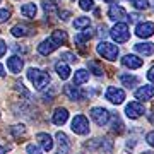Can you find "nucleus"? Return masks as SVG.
<instances>
[{
  "label": "nucleus",
  "instance_id": "f257e3e1",
  "mask_svg": "<svg viewBox=\"0 0 154 154\" xmlns=\"http://www.w3.org/2000/svg\"><path fill=\"white\" fill-rule=\"evenodd\" d=\"M28 79L33 82V86L38 89V91L45 89L50 84V75L46 74V72L39 70V69H29L28 70Z\"/></svg>",
  "mask_w": 154,
  "mask_h": 154
},
{
  "label": "nucleus",
  "instance_id": "f03ea898",
  "mask_svg": "<svg viewBox=\"0 0 154 154\" xmlns=\"http://www.w3.org/2000/svg\"><path fill=\"white\" fill-rule=\"evenodd\" d=\"M96 51H98L103 58H106V60H110V62L116 60V57H118V53H120L118 46L113 45V43H108V41H101V43L98 45Z\"/></svg>",
  "mask_w": 154,
  "mask_h": 154
},
{
  "label": "nucleus",
  "instance_id": "7ed1b4c3",
  "mask_svg": "<svg viewBox=\"0 0 154 154\" xmlns=\"http://www.w3.org/2000/svg\"><path fill=\"white\" fill-rule=\"evenodd\" d=\"M110 34L116 43H127L130 39V31H128V26L125 22H116L115 26L111 28Z\"/></svg>",
  "mask_w": 154,
  "mask_h": 154
},
{
  "label": "nucleus",
  "instance_id": "20e7f679",
  "mask_svg": "<svg viewBox=\"0 0 154 154\" xmlns=\"http://www.w3.org/2000/svg\"><path fill=\"white\" fill-rule=\"evenodd\" d=\"M72 130L79 135H86L89 132V122L84 115H77L74 120H72Z\"/></svg>",
  "mask_w": 154,
  "mask_h": 154
},
{
  "label": "nucleus",
  "instance_id": "39448f33",
  "mask_svg": "<svg viewBox=\"0 0 154 154\" xmlns=\"http://www.w3.org/2000/svg\"><path fill=\"white\" fill-rule=\"evenodd\" d=\"M91 118H93L99 127H105L110 122V111L105 108H93L91 110Z\"/></svg>",
  "mask_w": 154,
  "mask_h": 154
},
{
  "label": "nucleus",
  "instance_id": "423d86ee",
  "mask_svg": "<svg viewBox=\"0 0 154 154\" xmlns=\"http://www.w3.org/2000/svg\"><path fill=\"white\" fill-rule=\"evenodd\" d=\"M106 99L111 101L113 105H120V103H123V99H125V91L120 88L111 86V88L106 89Z\"/></svg>",
  "mask_w": 154,
  "mask_h": 154
},
{
  "label": "nucleus",
  "instance_id": "0eeeda50",
  "mask_svg": "<svg viewBox=\"0 0 154 154\" xmlns=\"http://www.w3.org/2000/svg\"><path fill=\"white\" fill-rule=\"evenodd\" d=\"M135 34H137L139 38H151L154 34V22H140L137 24V28H135Z\"/></svg>",
  "mask_w": 154,
  "mask_h": 154
},
{
  "label": "nucleus",
  "instance_id": "6e6552de",
  "mask_svg": "<svg viewBox=\"0 0 154 154\" xmlns=\"http://www.w3.org/2000/svg\"><path fill=\"white\" fill-rule=\"evenodd\" d=\"M58 46H60V45L50 36L48 39H45V41H41V43L38 45V51L41 53V55H50V53H53Z\"/></svg>",
  "mask_w": 154,
  "mask_h": 154
},
{
  "label": "nucleus",
  "instance_id": "1a4fd4ad",
  "mask_svg": "<svg viewBox=\"0 0 154 154\" xmlns=\"http://www.w3.org/2000/svg\"><path fill=\"white\" fill-rule=\"evenodd\" d=\"M125 113L128 118H139V116L144 113V106L139 103V101H132V103H128L125 108Z\"/></svg>",
  "mask_w": 154,
  "mask_h": 154
},
{
  "label": "nucleus",
  "instance_id": "9d476101",
  "mask_svg": "<svg viewBox=\"0 0 154 154\" xmlns=\"http://www.w3.org/2000/svg\"><path fill=\"white\" fill-rule=\"evenodd\" d=\"M135 98L139 101H149L154 98V86H142L135 91Z\"/></svg>",
  "mask_w": 154,
  "mask_h": 154
},
{
  "label": "nucleus",
  "instance_id": "9b49d317",
  "mask_svg": "<svg viewBox=\"0 0 154 154\" xmlns=\"http://www.w3.org/2000/svg\"><path fill=\"white\" fill-rule=\"evenodd\" d=\"M108 17H110L111 21H122L123 17H127V12H125V9L122 5H116V4H113V5L108 9Z\"/></svg>",
  "mask_w": 154,
  "mask_h": 154
},
{
  "label": "nucleus",
  "instance_id": "f8f14e48",
  "mask_svg": "<svg viewBox=\"0 0 154 154\" xmlns=\"http://www.w3.org/2000/svg\"><path fill=\"white\" fill-rule=\"evenodd\" d=\"M22 67H24V62H22L21 57H11V58H7V69L12 72V74H19L22 70Z\"/></svg>",
  "mask_w": 154,
  "mask_h": 154
},
{
  "label": "nucleus",
  "instance_id": "ddd939ff",
  "mask_svg": "<svg viewBox=\"0 0 154 154\" xmlns=\"http://www.w3.org/2000/svg\"><path fill=\"white\" fill-rule=\"evenodd\" d=\"M57 140H58V154H69L70 152V142L63 132L57 134Z\"/></svg>",
  "mask_w": 154,
  "mask_h": 154
},
{
  "label": "nucleus",
  "instance_id": "4468645a",
  "mask_svg": "<svg viewBox=\"0 0 154 154\" xmlns=\"http://www.w3.org/2000/svg\"><path fill=\"white\" fill-rule=\"evenodd\" d=\"M122 63L128 69H139V67H142L144 60L142 58H139L137 55H125L122 58Z\"/></svg>",
  "mask_w": 154,
  "mask_h": 154
},
{
  "label": "nucleus",
  "instance_id": "2eb2a0df",
  "mask_svg": "<svg viewBox=\"0 0 154 154\" xmlns=\"http://www.w3.org/2000/svg\"><path fill=\"white\" fill-rule=\"evenodd\" d=\"M31 26H28V24H16L14 28L11 29L12 36H16V38H22V36H29L31 34Z\"/></svg>",
  "mask_w": 154,
  "mask_h": 154
},
{
  "label": "nucleus",
  "instance_id": "dca6fc26",
  "mask_svg": "<svg viewBox=\"0 0 154 154\" xmlns=\"http://www.w3.org/2000/svg\"><path fill=\"white\" fill-rule=\"evenodd\" d=\"M21 14L24 17H28V19H34L36 14H38V7H36V4H33V2L24 4V5L21 7Z\"/></svg>",
  "mask_w": 154,
  "mask_h": 154
},
{
  "label": "nucleus",
  "instance_id": "f3484780",
  "mask_svg": "<svg viewBox=\"0 0 154 154\" xmlns=\"http://www.w3.org/2000/svg\"><path fill=\"white\" fill-rule=\"evenodd\" d=\"M55 70H57V74H58V77H60V79H63V81H65V79H69V75H70V67L67 65L63 60H58L55 63Z\"/></svg>",
  "mask_w": 154,
  "mask_h": 154
},
{
  "label": "nucleus",
  "instance_id": "a211bd4d",
  "mask_svg": "<svg viewBox=\"0 0 154 154\" xmlns=\"http://www.w3.org/2000/svg\"><path fill=\"white\" fill-rule=\"evenodd\" d=\"M93 34H94L93 29H91V28H86V29H82L79 34H75V39H74V41H75L79 46H82L86 41H89V39L93 38Z\"/></svg>",
  "mask_w": 154,
  "mask_h": 154
},
{
  "label": "nucleus",
  "instance_id": "6ab92c4d",
  "mask_svg": "<svg viewBox=\"0 0 154 154\" xmlns=\"http://www.w3.org/2000/svg\"><path fill=\"white\" fill-rule=\"evenodd\" d=\"M69 118V111L65 108H57L55 113H53V123L55 125H63Z\"/></svg>",
  "mask_w": 154,
  "mask_h": 154
},
{
  "label": "nucleus",
  "instance_id": "aec40b11",
  "mask_svg": "<svg viewBox=\"0 0 154 154\" xmlns=\"http://www.w3.org/2000/svg\"><path fill=\"white\" fill-rule=\"evenodd\" d=\"M65 94H67V98L69 99H82L86 94L81 91V89L77 88V86H65Z\"/></svg>",
  "mask_w": 154,
  "mask_h": 154
},
{
  "label": "nucleus",
  "instance_id": "412c9836",
  "mask_svg": "<svg viewBox=\"0 0 154 154\" xmlns=\"http://www.w3.org/2000/svg\"><path fill=\"white\" fill-rule=\"evenodd\" d=\"M134 48H135L137 53H140L144 57H149L154 53V43H137Z\"/></svg>",
  "mask_w": 154,
  "mask_h": 154
},
{
  "label": "nucleus",
  "instance_id": "4be33fe9",
  "mask_svg": "<svg viewBox=\"0 0 154 154\" xmlns=\"http://www.w3.org/2000/svg\"><path fill=\"white\" fill-rule=\"evenodd\" d=\"M36 139H38L39 146H41L45 151H51V149H53V139L50 137L48 134H38Z\"/></svg>",
  "mask_w": 154,
  "mask_h": 154
},
{
  "label": "nucleus",
  "instance_id": "5701e85b",
  "mask_svg": "<svg viewBox=\"0 0 154 154\" xmlns=\"http://www.w3.org/2000/svg\"><path fill=\"white\" fill-rule=\"evenodd\" d=\"M89 81V72L84 70V69H79L74 75V86H81V84H86Z\"/></svg>",
  "mask_w": 154,
  "mask_h": 154
},
{
  "label": "nucleus",
  "instance_id": "b1692460",
  "mask_svg": "<svg viewBox=\"0 0 154 154\" xmlns=\"http://www.w3.org/2000/svg\"><path fill=\"white\" fill-rule=\"evenodd\" d=\"M58 4H60V0H45V4H43L45 12H46L48 16H51L53 12L58 11Z\"/></svg>",
  "mask_w": 154,
  "mask_h": 154
},
{
  "label": "nucleus",
  "instance_id": "393cba45",
  "mask_svg": "<svg viewBox=\"0 0 154 154\" xmlns=\"http://www.w3.org/2000/svg\"><path fill=\"white\" fill-rule=\"evenodd\" d=\"M72 26L75 29H86L91 26V21H89V17H75V21L72 22Z\"/></svg>",
  "mask_w": 154,
  "mask_h": 154
},
{
  "label": "nucleus",
  "instance_id": "a878e982",
  "mask_svg": "<svg viewBox=\"0 0 154 154\" xmlns=\"http://www.w3.org/2000/svg\"><path fill=\"white\" fill-rule=\"evenodd\" d=\"M120 81L123 86H127V88H134V86H137L139 79L135 75H127V74H123V75H120Z\"/></svg>",
  "mask_w": 154,
  "mask_h": 154
},
{
  "label": "nucleus",
  "instance_id": "bb28decb",
  "mask_svg": "<svg viewBox=\"0 0 154 154\" xmlns=\"http://www.w3.org/2000/svg\"><path fill=\"white\" fill-rule=\"evenodd\" d=\"M88 67H89V72H93L94 75H103V65L98 60L88 62Z\"/></svg>",
  "mask_w": 154,
  "mask_h": 154
},
{
  "label": "nucleus",
  "instance_id": "cd10ccee",
  "mask_svg": "<svg viewBox=\"0 0 154 154\" xmlns=\"http://www.w3.org/2000/svg\"><path fill=\"white\" fill-rule=\"evenodd\" d=\"M51 38L55 39L58 45H63L67 41V33L65 31H62V29H55V31L51 33Z\"/></svg>",
  "mask_w": 154,
  "mask_h": 154
},
{
  "label": "nucleus",
  "instance_id": "c85d7f7f",
  "mask_svg": "<svg viewBox=\"0 0 154 154\" xmlns=\"http://www.w3.org/2000/svg\"><path fill=\"white\" fill-rule=\"evenodd\" d=\"M111 130L113 132H116V134H122L123 132V123H122V120L118 118V115H113L111 116Z\"/></svg>",
  "mask_w": 154,
  "mask_h": 154
},
{
  "label": "nucleus",
  "instance_id": "c756f323",
  "mask_svg": "<svg viewBox=\"0 0 154 154\" xmlns=\"http://www.w3.org/2000/svg\"><path fill=\"white\" fill-rule=\"evenodd\" d=\"M130 4L137 11H146V9H149V0H130Z\"/></svg>",
  "mask_w": 154,
  "mask_h": 154
},
{
  "label": "nucleus",
  "instance_id": "7c9ffc66",
  "mask_svg": "<svg viewBox=\"0 0 154 154\" xmlns=\"http://www.w3.org/2000/svg\"><path fill=\"white\" fill-rule=\"evenodd\" d=\"M26 134V127L24 125H16V127H12V135L16 139H19L21 135H24Z\"/></svg>",
  "mask_w": 154,
  "mask_h": 154
},
{
  "label": "nucleus",
  "instance_id": "2f4dec72",
  "mask_svg": "<svg viewBox=\"0 0 154 154\" xmlns=\"http://www.w3.org/2000/svg\"><path fill=\"white\" fill-rule=\"evenodd\" d=\"M79 7H81L82 11H93L94 2L93 0H79Z\"/></svg>",
  "mask_w": 154,
  "mask_h": 154
},
{
  "label": "nucleus",
  "instance_id": "473e14b6",
  "mask_svg": "<svg viewBox=\"0 0 154 154\" xmlns=\"http://www.w3.org/2000/svg\"><path fill=\"white\" fill-rule=\"evenodd\" d=\"M60 58H62L63 62H75V60H77V57L74 55V53H70V51H63Z\"/></svg>",
  "mask_w": 154,
  "mask_h": 154
},
{
  "label": "nucleus",
  "instance_id": "72a5a7b5",
  "mask_svg": "<svg viewBox=\"0 0 154 154\" xmlns=\"http://www.w3.org/2000/svg\"><path fill=\"white\" fill-rule=\"evenodd\" d=\"M11 19V12L7 9H0V22H7Z\"/></svg>",
  "mask_w": 154,
  "mask_h": 154
},
{
  "label": "nucleus",
  "instance_id": "f704fd0d",
  "mask_svg": "<svg viewBox=\"0 0 154 154\" xmlns=\"http://www.w3.org/2000/svg\"><path fill=\"white\" fill-rule=\"evenodd\" d=\"M26 151H28V154H41V149L38 146H34V144H29L26 147Z\"/></svg>",
  "mask_w": 154,
  "mask_h": 154
},
{
  "label": "nucleus",
  "instance_id": "c9c22d12",
  "mask_svg": "<svg viewBox=\"0 0 154 154\" xmlns=\"http://www.w3.org/2000/svg\"><path fill=\"white\" fill-rule=\"evenodd\" d=\"M146 142H147L151 147H154V132H149L147 135H146Z\"/></svg>",
  "mask_w": 154,
  "mask_h": 154
},
{
  "label": "nucleus",
  "instance_id": "e433bc0d",
  "mask_svg": "<svg viewBox=\"0 0 154 154\" xmlns=\"http://www.w3.org/2000/svg\"><path fill=\"white\" fill-rule=\"evenodd\" d=\"M7 51V43L4 41V39H0V57H4Z\"/></svg>",
  "mask_w": 154,
  "mask_h": 154
},
{
  "label": "nucleus",
  "instance_id": "4c0bfd02",
  "mask_svg": "<svg viewBox=\"0 0 154 154\" xmlns=\"http://www.w3.org/2000/svg\"><path fill=\"white\" fill-rule=\"evenodd\" d=\"M58 17H60L62 21H69V17H70V12H69V11H63V12H58Z\"/></svg>",
  "mask_w": 154,
  "mask_h": 154
},
{
  "label": "nucleus",
  "instance_id": "58836bf2",
  "mask_svg": "<svg viewBox=\"0 0 154 154\" xmlns=\"http://www.w3.org/2000/svg\"><path fill=\"white\" fill-rule=\"evenodd\" d=\"M99 36H101V38H106V36H108V28H106L105 24L99 28Z\"/></svg>",
  "mask_w": 154,
  "mask_h": 154
},
{
  "label": "nucleus",
  "instance_id": "ea45409f",
  "mask_svg": "<svg viewBox=\"0 0 154 154\" xmlns=\"http://www.w3.org/2000/svg\"><path fill=\"white\" fill-rule=\"evenodd\" d=\"M147 79L154 84V67H151V69H149V72H147Z\"/></svg>",
  "mask_w": 154,
  "mask_h": 154
},
{
  "label": "nucleus",
  "instance_id": "a19ab883",
  "mask_svg": "<svg viewBox=\"0 0 154 154\" xmlns=\"http://www.w3.org/2000/svg\"><path fill=\"white\" fill-rule=\"evenodd\" d=\"M128 21H130V22H137L139 21V16H137V14H130V16H128Z\"/></svg>",
  "mask_w": 154,
  "mask_h": 154
},
{
  "label": "nucleus",
  "instance_id": "79ce46f5",
  "mask_svg": "<svg viewBox=\"0 0 154 154\" xmlns=\"http://www.w3.org/2000/svg\"><path fill=\"white\" fill-rule=\"evenodd\" d=\"M7 152V149L5 147H2V146H0V154H5Z\"/></svg>",
  "mask_w": 154,
  "mask_h": 154
},
{
  "label": "nucleus",
  "instance_id": "37998d69",
  "mask_svg": "<svg viewBox=\"0 0 154 154\" xmlns=\"http://www.w3.org/2000/svg\"><path fill=\"white\" fill-rule=\"evenodd\" d=\"M4 75V65H2V63H0V77Z\"/></svg>",
  "mask_w": 154,
  "mask_h": 154
},
{
  "label": "nucleus",
  "instance_id": "c03bdc74",
  "mask_svg": "<svg viewBox=\"0 0 154 154\" xmlns=\"http://www.w3.org/2000/svg\"><path fill=\"white\" fill-rule=\"evenodd\" d=\"M105 2H108V4H111V2H113V0H105Z\"/></svg>",
  "mask_w": 154,
  "mask_h": 154
},
{
  "label": "nucleus",
  "instance_id": "a18cd8bd",
  "mask_svg": "<svg viewBox=\"0 0 154 154\" xmlns=\"http://www.w3.org/2000/svg\"><path fill=\"white\" fill-rule=\"evenodd\" d=\"M142 154H152V152H142Z\"/></svg>",
  "mask_w": 154,
  "mask_h": 154
},
{
  "label": "nucleus",
  "instance_id": "49530a36",
  "mask_svg": "<svg viewBox=\"0 0 154 154\" xmlns=\"http://www.w3.org/2000/svg\"><path fill=\"white\" fill-rule=\"evenodd\" d=\"M0 4H2V0H0Z\"/></svg>",
  "mask_w": 154,
  "mask_h": 154
}]
</instances>
